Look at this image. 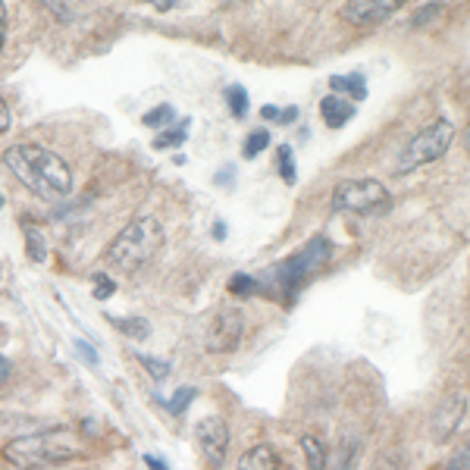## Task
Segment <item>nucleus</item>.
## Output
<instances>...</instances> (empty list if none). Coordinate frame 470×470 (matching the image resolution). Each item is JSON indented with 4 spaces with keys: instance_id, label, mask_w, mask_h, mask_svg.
Wrapping results in <instances>:
<instances>
[{
    "instance_id": "1",
    "label": "nucleus",
    "mask_w": 470,
    "mask_h": 470,
    "mask_svg": "<svg viewBox=\"0 0 470 470\" xmlns=\"http://www.w3.org/2000/svg\"><path fill=\"white\" fill-rule=\"evenodd\" d=\"M6 169L41 201H60L73 192L69 163L41 145H13L4 151Z\"/></svg>"
},
{
    "instance_id": "2",
    "label": "nucleus",
    "mask_w": 470,
    "mask_h": 470,
    "mask_svg": "<svg viewBox=\"0 0 470 470\" xmlns=\"http://www.w3.org/2000/svg\"><path fill=\"white\" fill-rule=\"evenodd\" d=\"M0 454H4V461H10L19 470H47V467H57L78 458L82 454V436L69 427L41 429V433L10 439Z\"/></svg>"
},
{
    "instance_id": "3",
    "label": "nucleus",
    "mask_w": 470,
    "mask_h": 470,
    "mask_svg": "<svg viewBox=\"0 0 470 470\" xmlns=\"http://www.w3.org/2000/svg\"><path fill=\"white\" fill-rule=\"evenodd\" d=\"M163 223L157 216H138L132 219L125 229L113 239V245L107 248V263L113 270H122V273H132L138 266H145L157 251L163 248Z\"/></svg>"
},
{
    "instance_id": "4",
    "label": "nucleus",
    "mask_w": 470,
    "mask_h": 470,
    "mask_svg": "<svg viewBox=\"0 0 470 470\" xmlns=\"http://www.w3.org/2000/svg\"><path fill=\"white\" fill-rule=\"evenodd\" d=\"M329 257H333V245H329V239L323 235H317V239H310L304 248H298L295 254H288L282 263H276L270 270V288L276 292L279 298H286V301H292V298L301 292V286L308 282L313 273L323 266Z\"/></svg>"
},
{
    "instance_id": "5",
    "label": "nucleus",
    "mask_w": 470,
    "mask_h": 470,
    "mask_svg": "<svg viewBox=\"0 0 470 470\" xmlns=\"http://www.w3.org/2000/svg\"><path fill=\"white\" fill-rule=\"evenodd\" d=\"M454 135H458V125H454L449 116H439L433 125H427V129L411 138V145H407L402 151V157H398L395 172H407V169L423 167V163L439 160V157L451 147Z\"/></svg>"
},
{
    "instance_id": "6",
    "label": "nucleus",
    "mask_w": 470,
    "mask_h": 470,
    "mask_svg": "<svg viewBox=\"0 0 470 470\" xmlns=\"http://www.w3.org/2000/svg\"><path fill=\"white\" fill-rule=\"evenodd\" d=\"M382 204H389V192L376 179H351L333 194V210L339 214H373Z\"/></svg>"
},
{
    "instance_id": "7",
    "label": "nucleus",
    "mask_w": 470,
    "mask_h": 470,
    "mask_svg": "<svg viewBox=\"0 0 470 470\" xmlns=\"http://www.w3.org/2000/svg\"><path fill=\"white\" fill-rule=\"evenodd\" d=\"M241 335H245V317L241 310H216L207 323V333H204V348L210 355H229V351L239 348Z\"/></svg>"
},
{
    "instance_id": "8",
    "label": "nucleus",
    "mask_w": 470,
    "mask_h": 470,
    "mask_svg": "<svg viewBox=\"0 0 470 470\" xmlns=\"http://www.w3.org/2000/svg\"><path fill=\"white\" fill-rule=\"evenodd\" d=\"M194 436H198V445L207 458L210 467H219L226 461V451H229V429L219 417H204L198 427H194Z\"/></svg>"
},
{
    "instance_id": "9",
    "label": "nucleus",
    "mask_w": 470,
    "mask_h": 470,
    "mask_svg": "<svg viewBox=\"0 0 470 470\" xmlns=\"http://www.w3.org/2000/svg\"><path fill=\"white\" fill-rule=\"evenodd\" d=\"M398 10L395 0H351L342 6V19L351 26H376Z\"/></svg>"
},
{
    "instance_id": "10",
    "label": "nucleus",
    "mask_w": 470,
    "mask_h": 470,
    "mask_svg": "<svg viewBox=\"0 0 470 470\" xmlns=\"http://www.w3.org/2000/svg\"><path fill=\"white\" fill-rule=\"evenodd\" d=\"M464 411H467V395H464V392L451 395L449 402L439 407V411L433 414V433H436V442H445V439H451L454 433H458L461 420H464Z\"/></svg>"
},
{
    "instance_id": "11",
    "label": "nucleus",
    "mask_w": 470,
    "mask_h": 470,
    "mask_svg": "<svg viewBox=\"0 0 470 470\" xmlns=\"http://www.w3.org/2000/svg\"><path fill=\"white\" fill-rule=\"evenodd\" d=\"M320 113H323V122L329 129H342L345 122H351V116H355L357 110L351 100H342L339 94H326V98L320 100Z\"/></svg>"
},
{
    "instance_id": "12",
    "label": "nucleus",
    "mask_w": 470,
    "mask_h": 470,
    "mask_svg": "<svg viewBox=\"0 0 470 470\" xmlns=\"http://www.w3.org/2000/svg\"><path fill=\"white\" fill-rule=\"evenodd\" d=\"M239 470H279V454L261 442L239 458Z\"/></svg>"
},
{
    "instance_id": "13",
    "label": "nucleus",
    "mask_w": 470,
    "mask_h": 470,
    "mask_svg": "<svg viewBox=\"0 0 470 470\" xmlns=\"http://www.w3.org/2000/svg\"><path fill=\"white\" fill-rule=\"evenodd\" d=\"M329 88H333V94H335V91H345V94H351V98L364 100V98H367V78L360 75V73L333 75V78H329Z\"/></svg>"
},
{
    "instance_id": "14",
    "label": "nucleus",
    "mask_w": 470,
    "mask_h": 470,
    "mask_svg": "<svg viewBox=\"0 0 470 470\" xmlns=\"http://www.w3.org/2000/svg\"><path fill=\"white\" fill-rule=\"evenodd\" d=\"M113 326L120 329L122 335H129V339H135V342H145V339H151V323H147L145 317H113Z\"/></svg>"
},
{
    "instance_id": "15",
    "label": "nucleus",
    "mask_w": 470,
    "mask_h": 470,
    "mask_svg": "<svg viewBox=\"0 0 470 470\" xmlns=\"http://www.w3.org/2000/svg\"><path fill=\"white\" fill-rule=\"evenodd\" d=\"M301 451L310 470H326V449L317 436H301Z\"/></svg>"
},
{
    "instance_id": "16",
    "label": "nucleus",
    "mask_w": 470,
    "mask_h": 470,
    "mask_svg": "<svg viewBox=\"0 0 470 470\" xmlns=\"http://www.w3.org/2000/svg\"><path fill=\"white\" fill-rule=\"evenodd\" d=\"M26 251L35 263H44L47 261V239L38 226H26Z\"/></svg>"
},
{
    "instance_id": "17",
    "label": "nucleus",
    "mask_w": 470,
    "mask_h": 470,
    "mask_svg": "<svg viewBox=\"0 0 470 470\" xmlns=\"http://www.w3.org/2000/svg\"><path fill=\"white\" fill-rule=\"evenodd\" d=\"M194 395H198V389H194V386H182V389L176 392V395L169 398V402H167V398H160V395H157V402H160L163 407H167L169 414H182L185 407L194 402Z\"/></svg>"
},
{
    "instance_id": "18",
    "label": "nucleus",
    "mask_w": 470,
    "mask_h": 470,
    "mask_svg": "<svg viewBox=\"0 0 470 470\" xmlns=\"http://www.w3.org/2000/svg\"><path fill=\"white\" fill-rule=\"evenodd\" d=\"M266 147H270V132L266 129H254L251 135L245 138V145H241V157H257V154H263Z\"/></svg>"
},
{
    "instance_id": "19",
    "label": "nucleus",
    "mask_w": 470,
    "mask_h": 470,
    "mask_svg": "<svg viewBox=\"0 0 470 470\" xmlns=\"http://www.w3.org/2000/svg\"><path fill=\"white\" fill-rule=\"evenodd\" d=\"M276 160H279V176L286 179L288 185H295L298 182V169H295V151H292V145H282L279 154H276Z\"/></svg>"
},
{
    "instance_id": "20",
    "label": "nucleus",
    "mask_w": 470,
    "mask_h": 470,
    "mask_svg": "<svg viewBox=\"0 0 470 470\" xmlns=\"http://www.w3.org/2000/svg\"><path fill=\"white\" fill-rule=\"evenodd\" d=\"M226 100H229V110L235 120H245L248 116V91L241 88V85H232L229 91H226Z\"/></svg>"
},
{
    "instance_id": "21",
    "label": "nucleus",
    "mask_w": 470,
    "mask_h": 470,
    "mask_svg": "<svg viewBox=\"0 0 470 470\" xmlns=\"http://www.w3.org/2000/svg\"><path fill=\"white\" fill-rule=\"evenodd\" d=\"M185 129H188V120L182 125H176V129H167V132H160V135L154 138V147L157 151H167V147H179L185 141Z\"/></svg>"
},
{
    "instance_id": "22",
    "label": "nucleus",
    "mask_w": 470,
    "mask_h": 470,
    "mask_svg": "<svg viewBox=\"0 0 470 470\" xmlns=\"http://www.w3.org/2000/svg\"><path fill=\"white\" fill-rule=\"evenodd\" d=\"M172 120H176V110H172L169 104H160V107L147 110L145 120H141V122L151 125V129H154V125H167V122H172Z\"/></svg>"
},
{
    "instance_id": "23",
    "label": "nucleus",
    "mask_w": 470,
    "mask_h": 470,
    "mask_svg": "<svg viewBox=\"0 0 470 470\" xmlns=\"http://www.w3.org/2000/svg\"><path fill=\"white\" fill-rule=\"evenodd\" d=\"M257 288H261V282H257L254 276H248V273H232L229 292H235V295H251V292H257Z\"/></svg>"
},
{
    "instance_id": "24",
    "label": "nucleus",
    "mask_w": 470,
    "mask_h": 470,
    "mask_svg": "<svg viewBox=\"0 0 470 470\" xmlns=\"http://www.w3.org/2000/svg\"><path fill=\"white\" fill-rule=\"evenodd\" d=\"M141 364H145V370L151 373V376H157V380H163V376L169 373V364L167 360H157V357H147V355H135Z\"/></svg>"
},
{
    "instance_id": "25",
    "label": "nucleus",
    "mask_w": 470,
    "mask_h": 470,
    "mask_svg": "<svg viewBox=\"0 0 470 470\" xmlns=\"http://www.w3.org/2000/svg\"><path fill=\"white\" fill-rule=\"evenodd\" d=\"M94 298H98V301H104V298H110L116 292V282L110 279V276H104V273H94Z\"/></svg>"
},
{
    "instance_id": "26",
    "label": "nucleus",
    "mask_w": 470,
    "mask_h": 470,
    "mask_svg": "<svg viewBox=\"0 0 470 470\" xmlns=\"http://www.w3.org/2000/svg\"><path fill=\"white\" fill-rule=\"evenodd\" d=\"M75 351H78V355H82L85 360H88V364H91V367H94V364H98V360H100V357H98V351H94V348H91V345H88V342H85V339H75Z\"/></svg>"
},
{
    "instance_id": "27",
    "label": "nucleus",
    "mask_w": 470,
    "mask_h": 470,
    "mask_svg": "<svg viewBox=\"0 0 470 470\" xmlns=\"http://www.w3.org/2000/svg\"><path fill=\"white\" fill-rule=\"evenodd\" d=\"M13 125V116H10V107H6V100L0 98V135H4L6 129Z\"/></svg>"
},
{
    "instance_id": "28",
    "label": "nucleus",
    "mask_w": 470,
    "mask_h": 470,
    "mask_svg": "<svg viewBox=\"0 0 470 470\" xmlns=\"http://www.w3.org/2000/svg\"><path fill=\"white\" fill-rule=\"evenodd\" d=\"M439 10H442V6H439V4H427V6H423V10H420L417 16H414V26H420V22H427L429 16H436Z\"/></svg>"
},
{
    "instance_id": "29",
    "label": "nucleus",
    "mask_w": 470,
    "mask_h": 470,
    "mask_svg": "<svg viewBox=\"0 0 470 470\" xmlns=\"http://www.w3.org/2000/svg\"><path fill=\"white\" fill-rule=\"evenodd\" d=\"M47 10H53V16H60V19H73V6L66 4H47Z\"/></svg>"
},
{
    "instance_id": "30",
    "label": "nucleus",
    "mask_w": 470,
    "mask_h": 470,
    "mask_svg": "<svg viewBox=\"0 0 470 470\" xmlns=\"http://www.w3.org/2000/svg\"><path fill=\"white\" fill-rule=\"evenodd\" d=\"M226 182H235V167H232V163L226 169L216 172V185H226Z\"/></svg>"
},
{
    "instance_id": "31",
    "label": "nucleus",
    "mask_w": 470,
    "mask_h": 470,
    "mask_svg": "<svg viewBox=\"0 0 470 470\" xmlns=\"http://www.w3.org/2000/svg\"><path fill=\"white\" fill-rule=\"evenodd\" d=\"M145 464L151 467V470H169V467H167V461L157 458V454H145Z\"/></svg>"
},
{
    "instance_id": "32",
    "label": "nucleus",
    "mask_w": 470,
    "mask_h": 470,
    "mask_svg": "<svg viewBox=\"0 0 470 470\" xmlns=\"http://www.w3.org/2000/svg\"><path fill=\"white\" fill-rule=\"evenodd\" d=\"M298 120V107H286V110H282V113H279V122H295Z\"/></svg>"
},
{
    "instance_id": "33",
    "label": "nucleus",
    "mask_w": 470,
    "mask_h": 470,
    "mask_svg": "<svg viewBox=\"0 0 470 470\" xmlns=\"http://www.w3.org/2000/svg\"><path fill=\"white\" fill-rule=\"evenodd\" d=\"M464 464H467V449H461V454L451 461V470H464Z\"/></svg>"
},
{
    "instance_id": "34",
    "label": "nucleus",
    "mask_w": 470,
    "mask_h": 470,
    "mask_svg": "<svg viewBox=\"0 0 470 470\" xmlns=\"http://www.w3.org/2000/svg\"><path fill=\"white\" fill-rule=\"evenodd\" d=\"M261 116H263V120H279V110L266 104V107H261Z\"/></svg>"
},
{
    "instance_id": "35",
    "label": "nucleus",
    "mask_w": 470,
    "mask_h": 470,
    "mask_svg": "<svg viewBox=\"0 0 470 470\" xmlns=\"http://www.w3.org/2000/svg\"><path fill=\"white\" fill-rule=\"evenodd\" d=\"M6 376H10V360H6L4 355H0V382H4Z\"/></svg>"
},
{
    "instance_id": "36",
    "label": "nucleus",
    "mask_w": 470,
    "mask_h": 470,
    "mask_svg": "<svg viewBox=\"0 0 470 470\" xmlns=\"http://www.w3.org/2000/svg\"><path fill=\"white\" fill-rule=\"evenodd\" d=\"M4 38H6V16H0V51H4Z\"/></svg>"
},
{
    "instance_id": "37",
    "label": "nucleus",
    "mask_w": 470,
    "mask_h": 470,
    "mask_svg": "<svg viewBox=\"0 0 470 470\" xmlns=\"http://www.w3.org/2000/svg\"><path fill=\"white\" fill-rule=\"evenodd\" d=\"M214 235L216 239H226V223H214Z\"/></svg>"
}]
</instances>
